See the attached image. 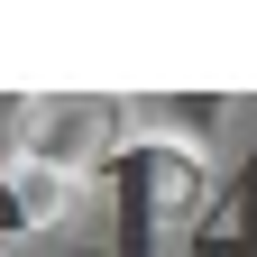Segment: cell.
Instances as JSON below:
<instances>
[{"mask_svg": "<svg viewBox=\"0 0 257 257\" xmlns=\"http://www.w3.org/2000/svg\"><path fill=\"white\" fill-rule=\"evenodd\" d=\"M101 147H110V101H28L19 119V175L37 184H74Z\"/></svg>", "mask_w": 257, "mask_h": 257, "instance_id": "cell-1", "label": "cell"}]
</instances>
